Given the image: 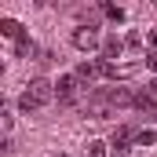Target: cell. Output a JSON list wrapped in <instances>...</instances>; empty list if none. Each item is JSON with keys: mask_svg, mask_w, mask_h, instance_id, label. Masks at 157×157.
Instances as JSON below:
<instances>
[{"mask_svg": "<svg viewBox=\"0 0 157 157\" xmlns=\"http://www.w3.org/2000/svg\"><path fill=\"white\" fill-rule=\"evenodd\" d=\"M150 48H154V51H157V29H154V33H150Z\"/></svg>", "mask_w": 157, "mask_h": 157, "instance_id": "16", "label": "cell"}, {"mask_svg": "<svg viewBox=\"0 0 157 157\" xmlns=\"http://www.w3.org/2000/svg\"><path fill=\"white\" fill-rule=\"evenodd\" d=\"M128 143H135V132H132V128H117L113 139H110V146H113V154H117V157L128 154Z\"/></svg>", "mask_w": 157, "mask_h": 157, "instance_id": "5", "label": "cell"}, {"mask_svg": "<svg viewBox=\"0 0 157 157\" xmlns=\"http://www.w3.org/2000/svg\"><path fill=\"white\" fill-rule=\"evenodd\" d=\"M95 77H102V59H84L77 66V80L80 84H91Z\"/></svg>", "mask_w": 157, "mask_h": 157, "instance_id": "4", "label": "cell"}, {"mask_svg": "<svg viewBox=\"0 0 157 157\" xmlns=\"http://www.w3.org/2000/svg\"><path fill=\"white\" fill-rule=\"evenodd\" d=\"M124 48H143V37H139V33H128V37H124Z\"/></svg>", "mask_w": 157, "mask_h": 157, "instance_id": "14", "label": "cell"}, {"mask_svg": "<svg viewBox=\"0 0 157 157\" xmlns=\"http://www.w3.org/2000/svg\"><path fill=\"white\" fill-rule=\"evenodd\" d=\"M102 7V18H110V22H124V7H117V4H99Z\"/></svg>", "mask_w": 157, "mask_h": 157, "instance_id": "11", "label": "cell"}, {"mask_svg": "<svg viewBox=\"0 0 157 157\" xmlns=\"http://www.w3.org/2000/svg\"><path fill=\"white\" fill-rule=\"evenodd\" d=\"M73 48H77V51H95V48H102V40H99L95 29L80 26V29H73Z\"/></svg>", "mask_w": 157, "mask_h": 157, "instance_id": "3", "label": "cell"}, {"mask_svg": "<svg viewBox=\"0 0 157 157\" xmlns=\"http://www.w3.org/2000/svg\"><path fill=\"white\" fill-rule=\"evenodd\" d=\"M0 33H4V37H11V40H26V29H22L15 18H0Z\"/></svg>", "mask_w": 157, "mask_h": 157, "instance_id": "8", "label": "cell"}, {"mask_svg": "<svg viewBox=\"0 0 157 157\" xmlns=\"http://www.w3.org/2000/svg\"><path fill=\"white\" fill-rule=\"evenodd\" d=\"M106 99H110L113 106H135V95H132L128 88H113V91H106Z\"/></svg>", "mask_w": 157, "mask_h": 157, "instance_id": "9", "label": "cell"}, {"mask_svg": "<svg viewBox=\"0 0 157 157\" xmlns=\"http://www.w3.org/2000/svg\"><path fill=\"white\" fill-rule=\"evenodd\" d=\"M110 110H113V102H110V99H102V95H95V99H88V117L102 121V117H110Z\"/></svg>", "mask_w": 157, "mask_h": 157, "instance_id": "6", "label": "cell"}, {"mask_svg": "<svg viewBox=\"0 0 157 157\" xmlns=\"http://www.w3.org/2000/svg\"><path fill=\"white\" fill-rule=\"evenodd\" d=\"M51 157H66V154H51Z\"/></svg>", "mask_w": 157, "mask_h": 157, "instance_id": "17", "label": "cell"}, {"mask_svg": "<svg viewBox=\"0 0 157 157\" xmlns=\"http://www.w3.org/2000/svg\"><path fill=\"white\" fill-rule=\"evenodd\" d=\"M55 91H59V102H62V106H73V102H77V95H80V80H77V73L59 77Z\"/></svg>", "mask_w": 157, "mask_h": 157, "instance_id": "2", "label": "cell"}, {"mask_svg": "<svg viewBox=\"0 0 157 157\" xmlns=\"http://www.w3.org/2000/svg\"><path fill=\"white\" fill-rule=\"evenodd\" d=\"M99 18H102V7H80V26L95 29V26H99Z\"/></svg>", "mask_w": 157, "mask_h": 157, "instance_id": "10", "label": "cell"}, {"mask_svg": "<svg viewBox=\"0 0 157 157\" xmlns=\"http://www.w3.org/2000/svg\"><path fill=\"white\" fill-rule=\"evenodd\" d=\"M99 51H102V59L110 62V59H117L121 51H124V40H121L117 33H110V37H102V48H99Z\"/></svg>", "mask_w": 157, "mask_h": 157, "instance_id": "7", "label": "cell"}, {"mask_svg": "<svg viewBox=\"0 0 157 157\" xmlns=\"http://www.w3.org/2000/svg\"><path fill=\"white\" fill-rule=\"evenodd\" d=\"M110 154V150H106V143H99V139H95V143H88V157H106Z\"/></svg>", "mask_w": 157, "mask_h": 157, "instance_id": "13", "label": "cell"}, {"mask_svg": "<svg viewBox=\"0 0 157 157\" xmlns=\"http://www.w3.org/2000/svg\"><path fill=\"white\" fill-rule=\"evenodd\" d=\"M146 66H150V70L157 73V51H150V55H146Z\"/></svg>", "mask_w": 157, "mask_h": 157, "instance_id": "15", "label": "cell"}, {"mask_svg": "<svg viewBox=\"0 0 157 157\" xmlns=\"http://www.w3.org/2000/svg\"><path fill=\"white\" fill-rule=\"evenodd\" d=\"M154 139H157V132H154V128H143V132H135V146H154Z\"/></svg>", "mask_w": 157, "mask_h": 157, "instance_id": "12", "label": "cell"}, {"mask_svg": "<svg viewBox=\"0 0 157 157\" xmlns=\"http://www.w3.org/2000/svg\"><path fill=\"white\" fill-rule=\"evenodd\" d=\"M55 99V84L51 80H44V77H37V80H29V88L22 91V99H18V110H40V106H48Z\"/></svg>", "mask_w": 157, "mask_h": 157, "instance_id": "1", "label": "cell"}]
</instances>
